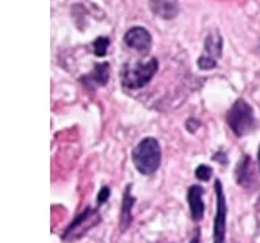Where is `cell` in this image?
Masks as SVG:
<instances>
[{
	"label": "cell",
	"mask_w": 260,
	"mask_h": 243,
	"mask_svg": "<svg viewBox=\"0 0 260 243\" xmlns=\"http://www.w3.org/2000/svg\"><path fill=\"white\" fill-rule=\"evenodd\" d=\"M110 40L106 38V36H99L95 42H93V53L96 54L98 57L106 56L107 53V49H109Z\"/></svg>",
	"instance_id": "12"
},
{
	"label": "cell",
	"mask_w": 260,
	"mask_h": 243,
	"mask_svg": "<svg viewBox=\"0 0 260 243\" xmlns=\"http://www.w3.org/2000/svg\"><path fill=\"white\" fill-rule=\"evenodd\" d=\"M110 197V189L107 186H103L101 190H99V193H98V204L101 206V204H105Z\"/></svg>",
	"instance_id": "15"
},
{
	"label": "cell",
	"mask_w": 260,
	"mask_h": 243,
	"mask_svg": "<svg viewBox=\"0 0 260 243\" xmlns=\"http://www.w3.org/2000/svg\"><path fill=\"white\" fill-rule=\"evenodd\" d=\"M110 76V66L107 62H103V64H98L95 66V69L92 70V73H89L87 76H84L81 78V81L84 83L85 85H89V87H96V85H105L109 80Z\"/></svg>",
	"instance_id": "9"
},
{
	"label": "cell",
	"mask_w": 260,
	"mask_h": 243,
	"mask_svg": "<svg viewBox=\"0 0 260 243\" xmlns=\"http://www.w3.org/2000/svg\"><path fill=\"white\" fill-rule=\"evenodd\" d=\"M221 52H222V38L217 31L211 32L205 42V54L203 56L210 57L217 61V58L221 56Z\"/></svg>",
	"instance_id": "11"
},
{
	"label": "cell",
	"mask_w": 260,
	"mask_h": 243,
	"mask_svg": "<svg viewBox=\"0 0 260 243\" xmlns=\"http://www.w3.org/2000/svg\"><path fill=\"white\" fill-rule=\"evenodd\" d=\"M203 190L201 186L192 185L188 189L187 193V200H188V206H190L191 218L194 219L195 222H198L203 218V212H205V204L202 200Z\"/></svg>",
	"instance_id": "8"
},
{
	"label": "cell",
	"mask_w": 260,
	"mask_h": 243,
	"mask_svg": "<svg viewBox=\"0 0 260 243\" xmlns=\"http://www.w3.org/2000/svg\"><path fill=\"white\" fill-rule=\"evenodd\" d=\"M133 162L140 173H154L161 162V150L158 142L154 138L142 139L133 150Z\"/></svg>",
	"instance_id": "1"
},
{
	"label": "cell",
	"mask_w": 260,
	"mask_h": 243,
	"mask_svg": "<svg viewBox=\"0 0 260 243\" xmlns=\"http://www.w3.org/2000/svg\"><path fill=\"white\" fill-rule=\"evenodd\" d=\"M125 44L136 50H148L152 44V35L144 27H133L125 34Z\"/></svg>",
	"instance_id": "6"
},
{
	"label": "cell",
	"mask_w": 260,
	"mask_h": 243,
	"mask_svg": "<svg viewBox=\"0 0 260 243\" xmlns=\"http://www.w3.org/2000/svg\"><path fill=\"white\" fill-rule=\"evenodd\" d=\"M99 220H101V216L98 214V211L87 208V210H85L84 212H83V214H81L80 216L67 228L64 239L73 240V239L80 238V236H83L91 227L96 226L98 223H99Z\"/></svg>",
	"instance_id": "4"
},
{
	"label": "cell",
	"mask_w": 260,
	"mask_h": 243,
	"mask_svg": "<svg viewBox=\"0 0 260 243\" xmlns=\"http://www.w3.org/2000/svg\"><path fill=\"white\" fill-rule=\"evenodd\" d=\"M150 10L161 19H174L179 12L178 0H150Z\"/></svg>",
	"instance_id": "7"
},
{
	"label": "cell",
	"mask_w": 260,
	"mask_h": 243,
	"mask_svg": "<svg viewBox=\"0 0 260 243\" xmlns=\"http://www.w3.org/2000/svg\"><path fill=\"white\" fill-rule=\"evenodd\" d=\"M226 122L231 130L237 137H244L251 133L255 127V115L253 109L247 101L240 99L232 105L226 113Z\"/></svg>",
	"instance_id": "3"
},
{
	"label": "cell",
	"mask_w": 260,
	"mask_h": 243,
	"mask_svg": "<svg viewBox=\"0 0 260 243\" xmlns=\"http://www.w3.org/2000/svg\"><path fill=\"white\" fill-rule=\"evenodd\" d=\"M259 165H260V149H259Z\"/></svg>",
	"instance_id": "16"
},
{
	"label": "cell",
	"mask_w": 260,
	"mask_h": 243,
	"mask_svg": "<svg viewBox=\"0 0 260 243\" xmlns=\"http://www.w3.org/2000/svg\"><path fill=\"white\" fill-rule=\"evenodd\" d=\"M134 204V197L130 193V185L126 188V192L123 194V201H122V210H121V218H119V226L121 231H125L132 223V208Z\"/></svg>",
	"instance_id": "10"
},
{
	"label": "cell",
	"mask_w": 260,
	"mask_h": 243,
	"mask_svg": "<svg viewBox=\"0 0 260 243\" xmlns=\"http://www.w3.org/2000/svg\"><path fill=\"white\" fill-rule=\"evenodd\" d=\"M211 173H213L211 169L206 165H199L198 168H197V170H195V176H197V178L202 180V181H209Z\"/></svg>",
	"instance_id": "14"
},
{
	"label": "cell",
	"mask_w": 260,
	"mask_h": 243,
	"mask_svg": "<svg viewBox=\"0 0 260 243\" xmlns=\"http://www.w3.org/2000/svg\"><path fill=\"white\" fill-rule=\"evenodd\" d=\"M215 65H217V61L210 58V57L201 56L198 58V66L202 69V70H209V69L215 68Z\"/></svg>",
	"instance_id": "13"
},
{
	"label": "cell",
	"mask_w": 260,
	"mask_h": 243,
	"mask_svg": "<svg viewBox=\"0 0 260 243\" xmlns=\"http://www.w3.org/2000/svg\"><path fill=\"white\" fill-rule=\"evenodd\" d=\"M215 194H217V214L214 220V243L225 242V231H226V201H225V194H223L222 185L217 180L214 184Z\"/></svg>",
	"instance_id": "5"
},
{
	"label": "cell",
	"mask_w": 260,
	"mask_h": 243,
	"mask_svg": "<svg viewBox=\"0 0 260 243\" xmlns=\"http://www.w3.org/2000/svg\"><path fill=\"white\" fill-rule=\"evenodd\" d=\"M158 62L156 58L148 61H140L137 64H126L122 66V84L129 89L142 88L152 80L154 73L157 72Z\"/></svg>",
	"instance_id": "2"
}]
</instances>
